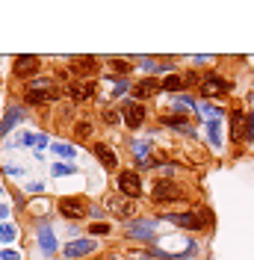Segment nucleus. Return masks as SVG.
Returning <instances> with one entry per match:
<instances>
[{"label": "nucleus", "mask_w": 254, "mask_h": 260, "mask_svg": "<svg viewBox=\"0 0 254 260\" xmlns=\"http://www.w3.org/2000/svg\"><path fill=\"white\" fill-rule=\"evenodd\" d=\"M110 68L115 74H130L133 71V65L127 62V59H118V56H110Z\"/></svg>", "instance_id": "obj_19"}, {"label": "nucleus", "mask_w": 254, "mask_h": 260, "mask_svg": "<svg viewBox=\"0 0 254 260\" xmlns=\"http://www.w3.org/2000/svg\"><path fill=\"white\" fill-rule=\"evenodd\" d=\"M154 201H157V204H169V201H177V198H180V186H177V183H172V180H157V186H154Z\"/></svg>", "instance_id": "obj_6"}, {"label": "nucleus", "mask_w": 254, "mask_h": 260, "mask_svg": "<svg viewBox=\"0 0 254 260\" xmlns=\"http://www.w3.org/2000/svg\"><path fill=\"white\" fill-rule=\"evenodd\" d=\"M21 142H24V145H39V148H45V145H48V136H45V133H27Z\"/></svg>", "instance_id": "obj_20"}, {"label": "nucleus", "mask_w": 254, "mask_h": 260, "mask_svg": "<svg viewBox=\"0 0 254 260\" xmlns=\"http://www.w3.org/2000/svg\"><path fill=\"white\" fill-rule=\"evenodd\" d=\"M245 139H248V142H254V113L245 115Z\"/></svg>", "instance_id": "obj_24"}, {"label": "nucleus", "mask_w": 254, "mask_h": 260, "mask_svg": "<svg viewBox=\"0 0 254 260\" xmlns=\"http://www.w3.org/2000/svg\"><path fill=\"white\" fill-rule=\"evenodd\" d=\"M157 92H163V83L154 80V77H145V80L139 83H133V98H151V95H157Z\"/></svg>", "instance_id": "obj_9"}, {"label": "nucleus", "mask_w": 254, "mask_h": 260, "mask_svg": "<svg viewBox=\"0 0 254 260\" xmlns=\"http://www.w3.org/2000/svg\"><path fill=\"white\" fill-rule=\"evenodd\" d=\"M207 133H210V142L219 145V121H210V124H207Z\"/></svg>", "instance_id": "obj_23"}, {"label": "nucleus", "mask_w": 254, "mask_h": 260, "mask_svg": "<svg viewBox=\"0 0 254 260\" xmlns=\"http://www.w3.org/2000/svg\"><path fill=\"white\" fill-rule=\"evenodd\" d=\"M163 121H166V124H172V127H183V124H186V115H180V118H177V115H166Z\"/></svg>", "instance_id": "obj_26"}, {"label": "nucleus", "mask_w": 254, "mask_h": 260, "mask_svg": "<svg viewBox=\"0 0 254 260\" xmlns=\"http://www.w3.org/2000/svg\"><path fill=\"white\" fill-rule=\"evenodd\" d=\"M53 154H59V157H74V145H62V142H56V145H53Z\"/></svg>", "instance_id": "obj_22"}, {"label": "nucleus", "mask_w": 254, "mask_h": 260, "mask_svg": "<svg viewBox=\"0 0 254 260\" xmlns=\"http://www.w3.org/2000/svg\"><path fill=\"white\" fill-rule=\"evenodd\" d=\"M142 121H145V110H142V104H127L124 107V124L127 127H142Z\"/></svg>", "instance_id": "obj_11"}, {"label": "nucleus", "mask_w": 254, "mask_h": 260, "mask_svg": "<svg viewBox=\"0 0 254 260\" xmlns=\"http://www.w3.org/2000/svg\"><path fill=\"white\" fill-rule=\"evenodd\" d=\"M0 257H3V260H21V254H18L15 248H6V251H3Z\"/></svg>", "instance_id": "obj_30"}, {"label": "nucleus", "mask_w": 254, "mask_h": 260, "mask_svg": "<svg viewBox=\"0 0 254 260\" xmlns=\"http://www.w3.org/2000/svg\"><path fill=\"white\" fill-rule=\"evenodd\" d=\"M42 68V59L39 56H33V53H21L15 56V62H12V71H15V77H30Z\"/></svg>", "instance_id": "obj_5"}, {"label": "nucleus", "mask_w": 254, "mask_h": 260, "mask_svg": "<svg viewBox=\"0 0 254 260\" xmlns=\"http://www.w3.org/2000/svg\"><path fill=\"white\" fill-rule=\"evenodd\" d=\"M180 89H183V77L180 74H169L163 80V92H180Z\"/></svg>", "instance_id": "obj_18"}, {"label": "nucleus", "mask_w": 254, "mask_h": 260, "mask_svg": "<svg viewBox=\"0 0 254 260\" xmlns=\"http://www.w3.org/2000/svg\"><path fill=\"white\" fill-rule=\"evenodd\" d=\"M89 133H92V124H89V121H86V124H77V127H74V136H77V139H86Z\"/></svg>", "instance_id": "obj_27"}, {"label": "nucleus", "mask_w": 254, "mask_h": 260, "mask_svg": "<svg viewBox=\"0 0 254 260\" xmlns=\"http://www.w3.org/2000/svg\"><path fill=\"white\" fill-rule=\"evenodd\" d=\"M228 89H231V83L222 80V77H216V74L204 77V83H201V95L204 98H219V95H225Z\"/></svg>", "instance_id": "obj_7"}, {"label": "nucleus", "mask_w": 254, "mask_h": 260, "mask_svg": "<svg viewBox=\"0 0 254 260\" xmlns=\"http://www.w3.org/2000/svg\"><path fill=\"white\" fill-rule=\"evenodd\" d=\"M92 260H98V257H92Z\"/></svg>", "instance_id": "obj_32"}, {"label": "nucleus", "mask_w": 254, "mask_h": 260, "mask_svg": "<svg viewBox=\"0 0 254 260\" xmlns=\"http://www.w3.org/2000/svg\"><path fill=\"white\" fill-rule=\"evenodd\" d=\"M59 213H62V219H83L89 213V204L80 195H65V198H59Z\"/></svg>", "instance_id": "obj_1"}, {"label": "nucleus", "mask_w": 254, "mask_h": 260, "mask_svg": "<svg viewBox=\"0 0 254 260\" xmlns=\"http://www.w3.org/2000/svg\"><path fill=\"white\" fill-rule=\"evenodd\" d=\"M95 157L101 160V166H104V169H115V166H118L115 151H112L110 145H104V142H98V145H95Z\"/></svg>", "instance_id": "obj_13"}, {"label": "nucleus", "mask_w": 254, "mask_h": 260, "mask_svg": "<svg viewBox=\"0 0 254 260\" xmlns=\"http://www.w3.org/2000/svg\"><path fill=\"white\" fill-rule=\"evenodd\" d=\"M89 234H98V237H104V234H110V225H107V222H95V225L89 228Z\"/></svg>", "instance_id": "obj_25"}, {"label": "nucleus", "mask_w": 254, "mask_h": 260, "mask_svg": "<svg viewBox=\"0 0 254 260\" xmlns=\"http://www.w3.org/2000/svg\"><path fill=\"white\" fill-rule=\"evenodd\" d=\"M118 192L127 195V198H139L142 195V180L136 172H121L118 175Z\"/></svg>", "instance_id": "obj_3"}, {"label": "nucleus", "mask_w": 254, "mask_h": 260, "mask_svg": "<svg viewBox=\"0 0 254 260\" xmlns=\"http://www.w3.org/2000/svg\"><path fill=\"white\" fill-rule=\"evenodd\" d=\"M18 121H21V110H15V107H9V110H6V118L0 121V133L6 136V133L12 130V124H18Z\"/></svg>", "instance_id": "obj_16"}, {"label": "nucleus", "mask_w": 254, "mask_h": 260, "mask_svg": "<svg viewBox=\"0 0 254 260\" xmlns=\"http://www.w3.org/2000/svg\"><path fill=\"white\" fill-rule=\"evenodd\" d=\"M53 175H74V166H62V162H56V166H53Z\"/></svg>", "instance_id": "obj_28"}, {"label": "nucleus", "mask_w": 254, "mask_h": 260, "mask_svg": "<svg viewBox=\"0 0 254 260\" xmlns=\"http://www.w3.org/2000/svg\"><path fill=\"white\" fill-rule=\"evenodd\" d=\"M92 251H95V240H74V243H68L62 248L65 257H86Z\"/></svg>", "instance_id": "obj_10"}, {"label": "nucleus", "mask_w": 254, "mask_h": 260, "mask_svg": "<svg viewBox=\"0 0 254 260\" xmlns=\"http://www.w3.org/2000/svg\"><path fill=\"white\" fill-rule=\"evenodd\" d=\"M6 216H9V207H6V204H0V219H6Z\"/></svg>", "instance_id": "obj_31"}, {"label": "nucleus", "mask_w": 254, "mask_h": 260, "mask_svg": "<svg viewBox=\"0 0 254 260\" xmlns=\"http://www.w3.org/2000/svg\"><path fill=\"white\" fill-rule=\"evenodd\" d=\"M104 121L107 124H118V113L115 110H104Z\"/></svg>", "instance_id": "obj_29"}, {"label": "nucleus", "mask_w": 254, "mask_h": 260, "mask_svg": "<svg viewBox=\"0 0 254 260\" xmlns=\"http://www.w3.org/2000/svg\"><path fill=\"white\" fill-rule=\"evenodd\" d=\"M71 71H74L77 77H95L98 59L95 56H74V59H71Z\"/></svg>", "instance_id": "obj_8"}, {"label": "nucleus", "mask_w": 254, "mask_h": 260, "mask_svg": "<svg viewBox=\"0 0 254 260\" xmlns=\"http://www.w3.org/2000/svg\"><path fill=\"white\" fill-rule=\"evenodd\" d=\"M71 98H74V101H89V98H95V83L74 86V89H71Z\"/></svg>", "instance_id": "obj_17"}, {"label": "nucleus", "mask_w": 254, "mask_h": 260, "mask_svg": "<svg viewBox=\"0 0 254 260\" xmlns=\"http://www.w3.org/2000/svg\"><path fill=\"white\" fill-rule=\"evenodd\" d=\"M15 237H18V228L15 225H9V222H3V225H0V240H3V243H12Z\"/></svg>", "instance_id": "obj_21"}, {"label": "nucleus", "mask_w": 254, "mask_h": 260, "mask_svg": "<svg viewBox=\"0 0 254 260\" xmlns=\"http://www.w3.org/2000/svg\"><path fill=\"white\" fill-rule=\"evenodd\" d=\"M104 204H107L118 219H130L133 210H136V207H133V198H127V195H121V192H118V195H107V201H104Z\"/></svg>", "instance_id": "obj_2"}, {"label": "nucleus", "mask_w": 254, "mask_h": 260, "mask_svg": "<svg viewBox=\"0 0 254 260\" xmlns=\"http://www.w3.org/2000/svg\"><path fill=\"white\" fill-rule=\"evenodd\" d=\"M62 95L59 89H48V92H39V89H30L27 92V104H48V101H56Z\"/></svg>", "instance_id": "obj_14"}, {"label": "nucleus", "mask_w": 254, "mask_h": 260, "mask_svg": "<svg viewBox=\"0 0 254 260\" xmlns=\"http://www.w3.org/2000/svg\"><path fill=\"white\" fill-rule=\"evenodd\" d=\"M166 219L175 222V225H180V228H189V231H198V228H204V222H207V216L201 210H195V213H169Z\"/></svg>", "instance_id": "obj_4"}, {"label": "nucleus", "mask_w": 254, "mask_h": 260, "mask_svg": "<svg viewBox=\"0 0 254 260\" xmlns=\"http://www.w3.org/2000/svg\"><path fill=\"white\" fill-rule=\"evenodd\" d=\"M154 222H130V225H127V237H133V240H151V237H154V234H151V231H154Z\"/></svg>", "instance_id": "obj_12"}, {"label": "nucleus", "mask_w": 254, "mask_h": 260, "mask_svg": "<svg viewBox=\"0 0 254 260\" xmlns=\"http://www.w3.org/2000/svg\"><path fill=\"white\" fill-rule=\"evenodd\" d=\"M39 243H42V251H45V254H53V251H56V240H53V231H50L48 225L39 228Z\"/></svg>", "instance_id": "obj_15"}]
</instances>
